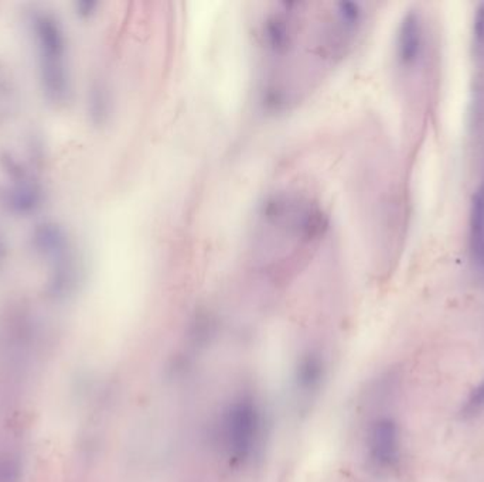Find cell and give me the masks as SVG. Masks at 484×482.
Here are the masks:
<instances>
[{"mask_svg":"<svg viewBox=\"0 0 484 482\" xmlns=\"http://www.w3.org/2000/svg\"><path fill=\"white\" fill-rule=\"evenodd\" d=\"M469 236L474 262L484 267V185L476 190L472 199Z\"/></svg>","mask_w":484,"mask_h":482,"instance_id":"5","label":"cell"},{"mask_svg":"<svg viewBox=\"0 0 484 482\" xmlns=\"http://www.w3.org/2000/svg\"><path fill=\"white\" fill-rule=\"evenodd\" d=\"M473 37L476 50H484V2L479 4L476 16H474Z\"/></svg>","mask_w":484,"mask_h":482,"instance_id":"6","label":"cell"},{"mask_svg":"<svg viewBox=\"0 0 484 482\" xmlns=\"http://www.w3.org/2000/svg\"><path fill=\"white\" fill-rule=\"evenodd\" d=\"M363 21L357 4H329L306 11L305 4H278L261 26L264 57L268 60L267 101L289 105L309 88L313 79L343 59Z\"/></svg>","mask_w":484,"mask_h":482,"instance_id":"1","label":"cell"},{"mask_svg":"<svg viewBox=\"0 0 484 482\" xmlns=\"http://www.w3.org/2000/svg\"><path fill=\"white\" fill-rule=\"evenodd\" d=\"M484 407V380L479 385L476 389L472 392L471 397L467 400L464 406V413L474 414L478 413Z\"/></svg>","mask_w":484,"mask_h":482,"instance_id":"7","label":"cell"},{"mask_svg":"<svg viewBox=\"0 0 484 482\" xmlns=\"http://www.w3.org/2000/svg\"><path fill=\"white\" fill-rule=\"evenodd\" d=\"M324 216L315 204L296 195H278L267 202L259 224L261 262L275 266L313 245L324 230Z\"/></svg>","mask_w":484,"mask_h":482,"instance_id":"2","label":"cell"},{"mask_svg":"<svg viewBox=\"0 0 484 482\" xmlns=\"http://www.w3.org/2000/svg\"><path fill=\"white\" fill-rule=\"evenodd\" d=\"M370 454L381 467H391L398 462L399 433L394 421L390 419L375 421L370 433Z\"/></svg>","mask_w":484,"mask_h":482,"instance_id":"3","label":"cell"},{"mask_svg":"<svg viewBox=\"0 0 484 482\" xmlns=\"http://www.w3.org/2000/svg\"><path fill=\"white\" fill-rule=\"evenodd\" d=\"M422 47V26L415 12H409L402 19L398 31V57L404 65H413Z\"/></svg>","mask_w":484,"mask_h":482,"instance_id":"4","label":"cell"}]
</instances>
